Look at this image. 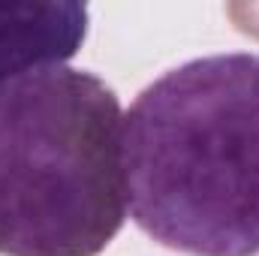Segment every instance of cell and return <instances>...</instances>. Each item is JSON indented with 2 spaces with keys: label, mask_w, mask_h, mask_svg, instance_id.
Returning <instances> with one entry per match:
<instances>
[{
  "label": "cell",
  "mask_w": 259,
  "mask_h": 256,
  "mask_svg": "<svg viewBox=\"0 0 259 256\" xmlns=\"http://www.w3.org/2000/svg\"><path fill=\"white\" fill-rule=\"evenodd\" d=\"M127 220L124 112L88 69L0 84V253L97 256Z\"/></svg>",
  "instance_id": "cell-2"
},
{
  "label": "cell",
  "mask_w": 259,
  "mask_h": 256,
  "mask_svg": "<svg viewBox=\"0 0 259 256\" xmlns=\"http://www.w3.org/2000/svg\"><path fill=\"white\" fill-rule=\"evenodd\" d=\"M136 226L190 256L259 253V55H208L148 84L124 115Z\"/></svg>",
  "instance_id": "cell-1"
},
{
  "label": "cell",
  "mask_w": 259,
  "mask_h": 256,
  "mask_svg": "<svg viewBox=\"0 0 259 256\" xmlns=\"http://www.w3.org/2000/svg\"><path fill=\"white\" fill-rule=\"evenodd\" d=\"M88 6L78 0L0 3V84L64 66L88 36Z\"/></svg>",
  "instance_id": "cell-3"
}]
</instances>
